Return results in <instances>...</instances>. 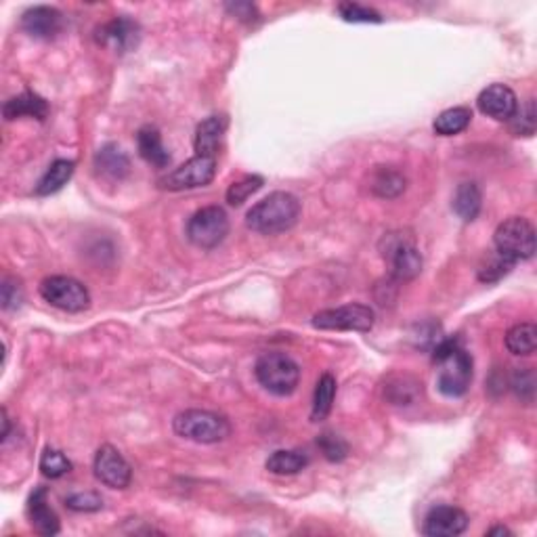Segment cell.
Instances as JSON below:
<instances>
[{
	"label": "cell",
	"instance_id": "28",
	"mask_svg": "<svg viewBox=\"0 0 537 537\" xmlns=\"http://www.w3.org/2000/svg\"><path fill=\"white\" fill-rule=\"evenodd\" d=\"M420 386L415 383L414 378L409 376H397L386 383L384 392H386V399H389L392 406H409L415 397H418Z\"/></svg>",
	"mask_w": 537,
	"mask_h": 537
},
{
	"label": "cell",
	"instance_id": "5",
	"mask_svg": "<svg viewBox=\"0 0 537 537\" xmlns=\"http://www.w3.org/2000/svg\"><path fill=\"white\" fill-rule=\"evenodd\" d=\"M254 374H257V380L261 383L263 389L277 397L292 395L300 383L298 363L290 355L280 353V351H271V353H263L258 357Z\"/></svg>",
	"mask_w": 537,
	"mask_h": 537
},
{
	"label": "cell",
	"instance_id": "14",
	"mask_svg": "<svg viewBox=\"0 0 537 537\" xmlns=\"http://www.w3.org/2000/svg\"><path fill=\"white\" fill-rule=\"evenodd\" d=\"M478 109L489 118L500 120V122H508L518 107V99L515 91L506 84H489L487 89L481 91L477 99Z\"/></svg>",
	"mask_w": 537,
	"mask_h": 537
},
{
	"label": "cell",
	"instance_id": "2",
	"mask_svg": "<svg viewBox=\"0 0 537 537\" xmlns=\"http://www.w3.org/2000/svg\"><path fill=\"white\" fill-rule=\"evenodd\" d=\"M300 201L288 192H273L257 201L246 215L248 229L263 235H277L292 229L298 223Z\"/></svg>",
	"mask_w": 537,
	"mask_h": 537
},
{
	"label": "cell",
	"instance_id": "16",
	"mask_svg": "<svg viewBox=\"0 0 537 537\" xmlns=\"http://www.w3.org/2000/svg\"><path fill=\"white\" fill-rule=\"evenodd\" d=\"M28 517H30V525L36 533L46 537L59 533V517H57L53 508L49 506V492H46L44 487L34 489L30 494V500H28Z\"/></svg>",
	"mask_w": 537,
	"mask_h": 537
},
{
	"label": "cell",
	"instance_id": "24",
	"mask_svg": "<svg viewBox=\"0 0 537 537\" xmlns=\"http://www.w3.org/2000/svg\"><path fill=\"white\" fill-rule=\"evenodd\" d=\"M74 169H76V164H74L72 160H55L53 164L49 166V170L44 172L43 178L38 181L36 195H53L57 192H61L69 178H72Z\"/></svg>",
	"mask_w": 537,
	"mask_h": 537
},
{
	"label": "cell",
	"instance_id": "9",
	"mask_svg": "<svg viewBox=\"0 0 537 537\" xmlns=\"http://www.w3.org/2000/svg\"><path fill=\"white\" fill-rule=\"evenodd\" d=\"M40 296L55 309L67 311V313H80L91 304V294L84 284L67 275L46 277L40 284Z\"/></svg>",
	"mask_w": 537,
	"mask_h": 537
},
{
	"label": "cell",
	"instance_id": "25",
	"mask_svg": "<svg viewBox=\"0 0 537 537\" xmlns=\"http://www.w3.org/2000/svg\"><path fill=\"white\" fill-rule=\"evenodd\" d=\"M334 399H336V378L330 372L321 374V378L317 380L315 395H313V409H311V420L313 422H321L326 420L332 412Z\"/></svg>",
	"mask_w": 537,
	"mask_h": 537
},
{
	"label": "cell",
	"instance_id": "38",
	"mask_svg": "<svg viewBox=\"0 0 537 537\" xmlns=\"http://www.w3.org/2000/svg\"><path fill=\"white\" fill-rule=\"evenodd\" d=\"M227 9L233 11L235 17H240V20H246V21H250V20H254V17H257V9H254L252 4H248V3L227 4Z\"/></svg>",
	"mask_w": 537,
	"mask_h": 537
},
{
	"label": "cell",
	"instance_id": "30",
	"mask_svg": "<svg viewBox=\"0 0 537 537\" xmlns=\"http://www.w3.org/2000/svg\"><path fill=\"white\" fill-rule=\"evenodd\" d=\"M265 185V178L258 175H248L241 181H235L227 189V201L231 206H241L248 198H252Z\"/></svg>",
	"mask_w": 537,
	"mask_h": 537
},
{
	"label": "cell",
	"instance_id": "6",
	"mask_svg": "<svg viewBox=\"0 0 537 537\" xmlns=\"http://www.w3.org/2000/svg\"><path fill=\"white\" fill-rule=\"evenodd\" d=\"M495 252L504 254L510 261H529L535 254V229L527 218L510 217L498 225L494 233Z\"/></svg>",
	"mask_w": 537,
	"mask_h": 537
},
{
	"label": "cell",
	"instance_id": "11",
	"mask_svg": "<svg viewBox=\"0 0 537 537\" xmlns=\"http://www.w3.org/2000/svg\"><path fill=\"white\" fill-rule=\"evenodd\" d=\"M95 477L112 489H126L132 481V469L129 462L124 460V455L112 446L99 447V452L95 455Z\"/></svg>",
	"mask_w": 537,
	"mask_h": 537
},
{
	"label": "cell",
	"instance_id": "17",
	"mask_svg": "<svg viewBox=\"0 0 537 537\" xmlns=\"http://www.w3.org/2000/svg\"><path fill=\"white\" fill-rule=\"evenodd\" d=\"M227 130V118L225 115H210V118L201 120L195 129L193 147L195 155H208V158H217L218 147Z\"/></svg>",
	"mask_w": 537,
	"mask_h": 537
},
{
	"label": "cell",
	"instance_id": "40",
	"mask_svg": "<svg viewBox=\"0 0 537 537\" xmlns=\"http://www.w3.org/2000/svg\"><path fill=\"white\" fill-rule=\"evenodd\" d=\"M487 535H512V531L506 529V527H494V529L487 531Z\"/></svg>",
	"mask_w": 537,
	"mask_h": 537
},
{
	"label": "cell",
	"instance_id": "19",
	"mask_svg": "<svg viewBox=\"0 0 537 537\" xmlns=\"http://www.w3.org/2000/svg\"><path fill=\"white\" fill-rule=\"evenodd\" d=\"M407 178L401 170L392 166H376V170L369 177V192L383 200H395L406 192Z\"/></svg>",
	"mask_w": 537,
	"mask_h": 537
},
{
	"label": "cell",
	"instance_id": "39",
	"mask_svg": "<svg viewBox=\"0 0 537 537\" xmlns=\"http://www.w3.org/2000/svg\"><path fill=\"white\" fill-rule=\"evenodd\" d=\"M3 424H4L3 441H7V438H9V415H7V409H3Z\"/></svg>",
	"mask_w": 537,
	"mask_h": 537
},
{
	"label": "cell",
	"instance_id": "35",
	"mask_svg": "<svg viewBox=\"0 0 537 537\" xmlns=\"http://www.w3.org/2000/svg\"><path fill=\"white\" fill-rule=\"evenodd\" d=\"M66 506L74 512H97L103 508V498L97 492H78L67 495Z\"/></svg>",
	"mask_w": 537,
	"mask_h": 537
},
{
	"label": "cell",
	"instance_id": "4",
	"mask_svg": "<svg viewBox=\"0 0 537 537\" xmlns=\"http://www.w3.org/2000/svg\"><path fill=\"white\" fill-rule=\"evenodd\" d=\"M172 429L178 437L193 443H204V446L221 443L231 435L229 420L208 409H185L175 415Z\"/></svg>",
	"mask_w": 537,
	"mask_h": 537
},
{
	"label": "cell",
	"instance_id": "10",
	"mask_svg": "<svg viewBox=\"0 0 537 537\" xmlns=\"http://www.w3.org/2000/svg\"><path fill=\"white\" fill-rule=\"evenodd\" d=\"M217 177V158L208 155H193L185 164L169 172L164 178H160V187L169 192H185V189L206 187L215 181Z\"/></svg>",
	"mask_w": 537,
	"mask_h": 537
},
{
	"label": "cell",
	"instance_id": "3",
	"mask_svg": "<svg viewBox=\"0 0 537 537\" xmlns=\"http://www.w3.org/2000/svg\"><path fill=\"white\" fill-rule=\"evenodd\" d=\"M380 254H383L389 273L395 281H412L422 273V254H420L412 235L406 231L386 233L380 241Z\"/></svg>",
	"mask_w": 537,
	"mask_h": 537
},
{
	"label": "cell",
	"instance_id": "34",
	"mask_svg": "<svg viewBox=\"0 0 537 537\" xmlns=\"http://www.w3.org/2000/svg\"><path fill=\"white\" fill-rule=\"evenodd\" d=\"M317 446H320L321 454L326 455V460L330 462H343L349 455V446L343 437L334 435V432H323L317 438Z\"/></svg>",
	"mask_w": 537,
	"mask_h": 537
},
{
	"label": "cell",
	"instance_id": "29",
	"mask_svg": "<svg viewBox=\"0 0 537 537\" xmlns=\"http://www.w3.org/2000/svg\"><path fill=\"white\" fill-rule=\"evenodd\" d=\"M515 265L517 263L510 261L504 254L494 252L492 257L481 265V269H478V280L485 281V284H494V281H500L501 277L510 273V269L515 267Z\"/></svg>",
	"mask_w": 537,
	"mask_h": 537
},
{
	"label": "cell",
	"instance_id": "12",
	"mask_svg": "<svg viewBox=\"0 0 537 537\" xmlns=\"http://www.w3.org/2000/svg\"><path fill=\"white\" fill-rule=\"evenodd\" d=\"M469 527V515L455 506L430 508L424 518L422 533L429 537H455Z\"/></svg>",
	"mask_w": 537,
	"mask_h": 537
},
{
	"label": "cell",
	"instance_id": "8",
	"mask_svg": "<svg viewBox=\"0 0 537 537\" xmlns=\"http://www.w3.org/2000/svg\"><path fill=\"white\" fill-rule=\"evenodd\" d=\"M376 321L374 309L367 304H344V307L326 309L313 315V328L317 330H334V332H369Z\"/></svg>",
	"mask_w": 537,
	"mask_h": 537
},
{
	"label": "cell",
	"instance_id": "26",
	"mask_svg": "<svg viewBox=\"0 0 537 537\" xmlns=\"http://www.w3.org/2000/svg\"><path fill=\"white\" fill-rule=\"evenodd\" d=\"M470 120H472L470 107H464V106L449 107V109H446V112H441L437 115L435 122H432V129H435L437 135H441V137H454L469 129Z\"/></svg>",
	"mask_w": 537,
	"mask_h": 537
},
{
	"label": "cell",
	"instance_id": "21",
	"mask_svg": "<svg viewBox=\"0 0 537 537\" xmlns=\"http://www.w3.org/2000/svg\"><path fill=\"white\" fill-rule=\"evenodd\" d=\"M95 169L99 175L107 178H124L130 170V160L129 155L122 152V147H118L115 143H107L103 146L95 155Z\"/></svg>",
	"mask_w": 537,
	"mask_h": 537
},
{
	"label": "cell",
	"instance_id": "23",
	"mask_svg": "<svg viewBox=\"0 0 537 537\" xmlns=\"http://www.w3.org/2000/svg\"><path fill=\"white\" fill-rule=\"evenodd\" d=\"M309 458L307 454L296 452V449H277L265 462V469L273 475L280 477H290V475H298L300 470L307 469Z\"/></svg>",
	"mask_w": 537,
	"mask_h": 537
},
{
	"label": "cell",
	"instance_id": "22",
	"mask_svg": "<svg viewBox=\"0 0 537 537\" xmlns=\"http://www.w3.org/2000/svg\"><path fill=\"white\" fill-rule=\"evenodd\" d=\"M481 206H483V195H481V189H478V185L475 181L460 183L458 189H455L454 201H452V208H454L455 215H458L462 221L470 223L478 217Z\"/></svg>",
	"mask_w": 537,
	"mask_h": 537
},
{
	"label": "cell",
	"instance_id": "37",
	"mask_svg": "<svg viewBox=\"0 0 537 537\" xmlns=\"http://www.w3.org/2000/svg\"><path fill=\"white\" fill-rule=\"evenodd\" d=\"M0 296H3V309L4 311L17 309L21 304V300H23L21 286L13 280H4L3 281V294H0Z\"/></svg>",
	"mask_w": 537,
	"mask_h": 537
},
{
	"label": "cell",
	"instance_id": "7",
	"mask_svg": "<svg viewBox=\"0 0 537 537\" xmlns=\"http://www.w3.org/2000/svg\"><path fill=\"white\" fill-rule=\"evenodd\" d=\"M229 233V217L221 206H206L187 221V238L201 250H212Z\"/></svg>",
	"mask_w": 537,
	"mask_h": 537
},
{
	"label": "cell",
	"instance_id": "15",
	"mask_svg": "<svg viewBox=\"0 0 537 537\" xmlns=\"http://www.w3.org/2000/svg\"><path fill=\"white\" fill-rule=\"evenodd\" d=\"M21 28L30 34L32 38L38 40H53L63 30V15L61 11L55 7H46V4H38V7L28 9L21 15Z\"/></svg>",
	"mask_w": 537,
	"mask_h": 537
},
{
	"label": "cell",
	"instance_id": "36",
	"mask_svg": "<svg viewBox=\"0 0 537 537\" xmlns=\"http://www.w3.org/2000/svg\"><path fill=\"white\" fill-rule=\"evenodd\" d=\"M512 389L521 399L531 401L533 399V392H535V376L531 369H517L515 376H512Z\"/></svg>",
	"mask_w": 537,
	"mask_h": 537
},
{
	"label": "cell",
	"instance_id": "31",
	"mask_svg": "<svg viewBox=\"0 0 537 537\" xmlns=\"http://www.w3.org/2000/svg\"><path fill=\"white\" fill-rule=\"evenodd\" d=\"M336 11L340 20L349 23H383V15L376 9L366 7V4L359 3H340Z\"/></svg>",
	"mask_w": 537,
	"mask_h": 537
},
{
	"label": "cell",
	"instance_id": "13",
	"mask_svg": "<svg viewBox=\"0 0 537 537\" xmlns=\"http://www.w3.org/2000/svg\"><path fill=\"white\" fill-rule=\"evenodd\" d=\"M95 38L99 44L114 49L115 53H129L138 44L141 30H138V23L129 17H115L97 30Z\"/></svg>",
	"mask_w": 537,
	"mask_h": 537
},
{
	"label": "cell",
	"instance_id": "32",
	"mask_svg": "<svg viewBox=\"0 0 537 537\" xmlns=\"http://www.w3.org/2000/svg\"><path fill=\"white\" fill-rule=\"evenodd\" d=\"M40 470H43V475L49 478H61L63 475H67V472L72 470V462H69L61 452H57V449L46 447L44 454L40 455Z\"/></svg>",
	"mask_w": 537,
	"mask_h": 537
},
{
	"label": "cell",
	"instance_id": "18",
	"mask_svg": "<svg viewBox=\"0 0 537 537\" xmlns=\"http://www.w3.org/2000/svg\"><path fill=\"white\" fill-rule=\"evenodd\" d=\"M3 115L4 120H9V122L11 120L23 118V115H28V118H36L43 122V120H46V115H49V103H46L40 95H36V92L26 91L4 103Z\"/></svg>",
	"mask_w": 537,
	"mask_h": 537
},
{
	"label": "cell",
	"instance_id": "27",
	"mask_svg": "<svg viewBox=\"0 0 537 537\" xmlns=\"http://www.w3.org/2000/svg\"><path fill=\"white\" fill-rule=\"evenodd\" d=\"M506 349L512 355H531L537 349V328L535 323H517L506 334Z\"/></svg>",
	"mask_w": 537,
	"mask_h": 537
},
{
	"label": "cell",
	"instance_id": "20",
	"mask_svg": "<svg viewBox=\"0 0 537 537\" xmlns=\"http://www.w3.org/2000/svg\"><path fill=\"white\" fill-rule=\"evenodd\" d=\"M137 149L138 155L147 162V164L155 166V169H166L170 164L169 149L162 143L160 130L154 126H143L137 135Z\"/></svg>",
	"mask_w": 537,
	"mask_h": 537
},
{
	"label": "cell",
	"instance_id": "1",
	"mask_svg": "<svg viewBox=\"0 0 537 537\" xmlns=\"http://www.w3.org/2000/svg\"><path fill=\"white\" fill-rule=\"evenodd\" d=\"M432 361L438 366L437 389L449 399L466 395L472 384V357L458 338H441L432 349Z\"/></svg>",
	"mask_w": 537,
	"mask_h": 537
},
{
	"label": "cell",
	"instance_id": "33",
	"mask_svg": "<svg viewBox=\"0 0 537 537\" xmlns=\"http://www.w3.org/2000/svg\"><path fill=\"white\" fill-rule=\"evenodd\" d=\"M512 126V132L518 137H531L535 132V103L529 99L523 107H517L515 115L508 120Z\"/></svg>",
	"mask_w": 537,
	"mask_h": 537
}]
</instances>
